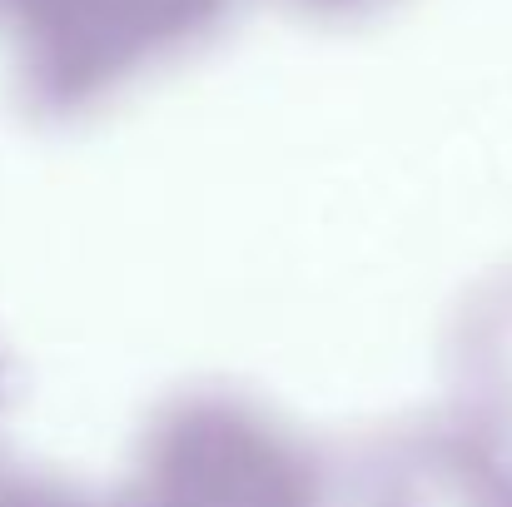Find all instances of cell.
Wrapping results in <instances>:
<instances>
[{
  "label": "cell",
  "mask_w": 512,
  "mask_h": 507,
  "mask_svg": "<svg viewBox=\"0 0 512 507\" xmlns=\"http://www.w3.org/2000/svg\"><path fill=\"white\" fill-rule=\"evenodd\" d=\"M135 507H339L324 458L264 403L224 388L170 398L135 448Z\"/></svg>",
  "instance_id": "1"
},
{
  "label": "cell",
  "mask_w": 512,
  "mask_h": 507,
  "mask_svg": "<svg viewBox=\"0 0 512 507\" xmlns=\"http://www.w3.org/2000/svg\"><path fill=\"white\" fill-rule=\"evenodd\" d=\"M339 488V507H508L512 453L463 413L443 423H418L383 433L363 463L358 483Z\"/></svg>",
  "instance_id": "2"
},
{
  "label": "cell",
  "mask_w": 512,
  "mask_h": 507,
  "mask_svg": "<svg viewBox=\"0 0 512 507\" xmlns=\"http://www.w3.org/2000/svg\"><path fill=\"white\" fill-rule=\"evenodd\" d=\"M453 368L463 418L512 453V274L493 279L458 319Z\"/></svg>",
  "instance_id": "3"
},
{
  "label": "cell",
  "mask_w": 512,
  "mask_h": 507,
  "mask_svg": "<svg viewBox=\"0 0 512 507\" xmlns=\"http://www.w3.org/2000/svg\"><path fill=\"white\" fill-rule=\"evenodd\" d=\"M20 507H115V503H90V498H70V493H50V498H30ZM120 507H135V503H120Z\"/></svg>",
  "instance_id": "4"
},
{
  "label": "cell",
  "mask_w": 512,
  "mask_h": 507,
  "mask_svg": "<svg viewBox=\"0 0 512 507\" xmlns=\"http://www.w3.org/2000/svg\"><path fill=\"white\" fill-rule=\"evenodd\" d=\"M508 507H512V488H508Z\"/></svg>",
  "instance_id": "5"
}]
</instances>
